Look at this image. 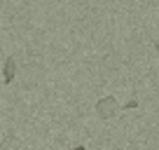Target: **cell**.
Instances as JSON below:
<instances>
[{
	"label": "cell",
	"instance_id": "cell-4",
	"mask_svg": "<svg viewBox=\"0 0 159 150\" xmlns=\"http://www.w3.org/2000/svg\"><path fill=\"white\" fill-rule=\"evenodd\" d=\"M73 150H84V148H73Z\"/></svg>",
	"mask_w": 159,
	"mask_h": 150
},
{
	"label": "cell",
	"instance_id": "cell-1",
	"mask_svg": "<svg viewBox=\"0 0 159 150\" xmlns=\"http://www.w3.org/2000/svg\"><path fill=\"white\" fill-rule=\"evenodd\" d=\"M119 103L115 96H103V99H98V103H96V113H98V117H103V120H108V117H112L115 113H117Z\"/></svg>",
	"mask_w": 159,
	"mask_h": 150
},
{
	"label": "cell",
	"instance_id": "cell-3",
	"mask_svg": "<svg viewBox=\"0 0 159 150\" xmlns=\"http://www.w3.org/2000/svg\"><path fill=\"white\" fill-rule=\"evenodd\" d=\"M154 49H157V52H159V45H154Z\"/></svg>",
	"mask_w": 159,
	"mask_h": 150
},
{
	"label": "cell",
	"instance_id": "cell-2",
	"mask_svg": "<svg viewBox=\"0 0 159 150\" xmlns=\"http://www.w3.org/2000/svg\"><path fill=\"white\" fill-rule=\"evenodd\" d=\"M14 75H16V59L14 56H7L5 66H2V80H5V85H10L14 80Z\"/></svg>",
	"mask_w": 159,
	"mask_h": 150
}]
</instances>
